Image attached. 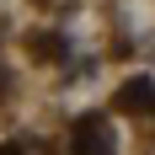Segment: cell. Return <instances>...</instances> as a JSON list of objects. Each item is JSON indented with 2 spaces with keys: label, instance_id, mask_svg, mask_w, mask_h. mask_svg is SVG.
<instances>
[{
  "label": "cell",
  "instance_id": "obj_1",
  "mask_svg": "<svg viewBox=\"0 0 155 155\" xmlns=\"http://www.w3.org/2000/svg\"><path fill=\"white\" fill-rule=\"evenodd\" d=\"M75 150H80V155H107V150H112V144H107V128L96 123V118H86V123L75 128Z\"/></svg>",
  "mask_w": 155,
  "mask_h": 155
},
{
  "label": "cell",
  "instance_id": "obj_2",
  "mask_svg": "<svg viewBox=\"0 0 155 155\" xmlns=\"http://www.w3.org/2000/svg\"><path fill=\"white\" fill-rule=\"evenodd\" d=\"M118 102H123V107H155V86L150 80H128Z\"/></svg>",
  "mask_w": 155,
  "mask_h": 155
},
{
  "label": "cell",
  "instance_id": "obj_3",
  "mask_svg": "<svg viewBox=\"0 0 155 155\" xmlns=\"http://www.w3.org/2000/svg\"><path fill=\"white\" fill-rule=\"evenodd\" d=\"M0 155H16V150H0Z\"/></svg>",
  "mask_w": 155,
  "mask_h": 155
}]
</instances>
